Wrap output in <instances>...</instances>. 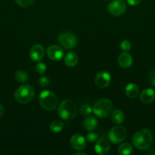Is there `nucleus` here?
Instances as JSON below:
<instances>
[{
	"instance_id": "9",
	"label": "nucleus",
	"mask_w": 155,
	"mask_h": 155,
	"mask_svg": "<svg viewBox=\"0 0 155 155\" xmlns=\"http://www.w3.org/2000/svg\"><path fill=\"white\" fill-rule=\"evenodd\" d=\"M95 85L99 89H105L108 87L111 83V76L106 71L98 73L95 77Z\"/></svg>"
},
{
	"instance_id": "22",
	"label": "nucleus",
	"mask_w": 155,
	"mask_h": 155,
	"mask_svg": "<svg viewBox=\"0 0 155 155\" xmlns=\"http://www.w3.org/2000/svg\"><path fill=\"white\" fill-rule=\"evenodd\" d=\"M15 79L18 82L21 83H24L27 82L28 80V75H27V73L24 71H18L15 74Z\"/></svg>"
},
{
	"instance_id": "19",
	"label": "nucleus",
	"mask_w": 155,
	"mask_h": 155,
	"mask_svg": "<svg viewBox=\"0 0 155 155\" xmlns=\"http://www.w3.org/2000/svg\"><path fill=\"white\" fill-rule=\"evenodd\" d=\"M125 120V114L122 110H114L113 111L111 112V120L115 124H121Z\"/></svg>"
},
{
	"instance_id": "11",
	"label": "nucleus",
	"mask_w": 155,
	"mask_h": 155,
	"mask_svg": "<svg viewBox=\"0 0 155 155\" xmlns=\"http://www.w3.org/2000/svg\"><path fill=\"white\" fill-rule=\"evenodd\" d=\"M110 149V145L107 139L104 138H100L97 140L94 146V151L97 154L100 155L106 154Z\"/></svg>"
},
{
	"instance_id": "17",
	"label": "nucleus",
	"mask_w": 155,
	"mask_h": 155,
	"mask_svg": "<svg viewBox=\"0 0 155 155\" xmlns=\"http://www.w3.org/2000/svg\"><path fill=\"white\" fill-rule=\"evenodd\" d=\"M84 128L87 131H93L97 127V120L95 117L92 116H87L83 122Z\"/></svg>"
},
{
	"instance_id": "33",
	"label": "nucleus",
	"mask_w": 155,
	"mask_h": 155,
	"mask_svg": "<svg viewBox=\"0 0 155 155\" xmlns=\"http://www.w3.org/2000/svg\"><path fill=\"white\" fill-rule=\"evenodd\" d=\"M104 1H107V0H104Z\"/></svg>"
},
{
	"instance_id": "21",
	"label": "nucleus",
	"mask_w": 155,
	"mask_h": 155,
	"mask_svg": "<svg viewBox=\"0 0 155 155\" xmlns=\"http://www.w3.org/2000/svg\"><path fill=\"white\" fill-rule=\"evenodd\" d=\"M64 127V124L62 123V120H53V122L50 124V130H51L53 133H60Z\"/></svg>"
},
{
	"instance_id": "3",
	"label": "nucleus",
	"mask_w": 155,
	"mask_h": 155,
	"mask_svg": "<svg viewBox=\"0 0 155 155\" xmlns=\"http://www.w3.org/2000/svg\"><path fill=\"white\" fill-rule=\"evenodd\" d=\"M34 97V89L30 85L24 84L20 86L15 92V98L18 103L27 104Z\"/></svg>"
},
{
	"instance_id": "25",
	"label": "nucleus",
	"mask_w": 155,
	"mask_h": 155,
	"mask_svg": "<svg viewBox=\"0 0 155 155\" xmlns=\"http://www.w3.org/2000/svg\"><path fill=\"white\" fill-rule=\"evenodd\" d=\"M35 70H36V72L39 74H43L46 72V66L44 63L43 62H39L36 64L35 66Z\"/></svg>"
},
{
	"instance_id": "12",
	"label": "nucleus",
	"mask_w": 155,
	"mask_h": 155,
	"mask_svg": "<svg viewBox=\"0 0 155 155\" xmlns=\"http://www.w3.org/2000/svg\"><path fill=\"white\" fill-rule=\"evenodd\" d=\"M71 147L77 151H81L86 147V139L80 134L73 135L70 139Z\"/></svg>"
},
{
	"instance_id": "7",
	"label": "nucleus",
	"mask_w": 155,
	"mask_h": 155,
	"mask_svg": "<svg viewBox=\"0 0 155 155\" xmlns=\"http://www.w3.org/2000/svg\"><path fill=\"white\" fill-rule=\"evenodd\" d=\"M58 39L61 45L68 50L74 48L78 43L77 37L73 33H69V32H64V33H60L59 35Z\"/></svg>"
},
{
	"instance_id": "28",
	"label": "nucleus",
	"mask_w": 155,
	"mask_h": 155,
	"mask_svg": "<svg viewBox=\"0 0 155 155\" xmlns=\"http://www.w3.org/2000/svg\"><path fill=\"white\" fill-rule=\"evenodd\" d=\"M50 80L47 77H41L39 79V85L43 88L47 87L50 86Z\"/></svg>"
},
{
	"instance_id": "10",
	"label": "nucleus",
	"mask_w": 155,
	"mask_h": 155,
	"mask_svg": "<svg viewBox=\"0 0 155 155\" xmlns=\"http://www.w3.org/2000/svg\"><path fill=\"white\" fill-rule=\"evenodd\" d=\"M47 55L53 61H60L64 57V51L59 45H52L47 48Z\"/></svg>"
},
{
	"instance_id": "2",
	"label": "nucleus",
	"mask_w": 155,
	"mask_h": 155,
	"mask_svg": "<svg viewBox=\"0 0 155 155\" xmlns=\"http://www.w3.org/2000/svg\"><path fill=\"white\" fill-rule=\"evenodd\" d=\"M58 114L65 120L74 119L77 114V106L72 100H63L61 101L58 107Z\"/></svg>"
},
{
	"instance_id": "32",
	"label": "nucleus",
	"mask_w": 155,
	"mask_h": 155,
	"mask_svg": "<svg viewBox=\"0 0 155 155\" xmlns=\"http://www.w3.org/2000/svg\"><path fill=\"white\" fill-rule=\"evenodd\" d=\"M74 155H86V153H84V152H81V151H78L77 152L74 153Z\"/></svg>"
},
{
	"instance_id": "5",
	"label": "nucleus",
	"mask_w": 155,
	"mask_h": 155,
	"mask_svg": "<svg viewBox=\"0 0 155 155\" xmlns=\"http://www.w3.org/2000/svg\"><path fill=\"white\" fill-rule=\"evenodd\" d=\"M112 103L107 98H102L98 100L93 107V112L100 118H105L112 112Z\"/></svg>"
},
{
	"instance_id": "31",
	"label": "nucleus",
	"mask_w": 155,
	"mask_h": 155,
	"mask_svg": "<svg viewBox=\"0 0 155 155\" xmlns=\"http://www.w3.org/2000/svg\"><path fill=\"white\" fill-rule=\"evenodd\" d=\"M3 113H4V108H3L2 105V104H0V117L2 116Z\"/></svg>"
},
{
	"instance_id": "20",
	"label": "nucleus",
	"mask_w": 155,
	"mask_h": 155,
	"mask_svg": "<svg viewBox=\"0 0 155 155\" xmlns=\"http://www.w3.org/2000/svg\"><path fill=\"white\" fill-rule=\"evenodd\" d=\"M118 152H119V154H123V155L131 154L132 152H133L132 146L129 143H127V142L122 143L121 145L119 146Z\"/></svg>"
},
{
	"instance_id": "1",
	"label": "nucleus",
	"mask_w": 155,
	"mask_h": 155,
	"mask_svg": "<svg viewBox=\"0 0 155 155\" xmlns=\"http://www.w3.org/2000/svg\"><path fill=\"white\" fill-rule=\"evenodd\" d=\"M153 143V134L148 129H140L132 138V144L138 150H147Z\"/></svg>"
},
{
	"instance_id": "24",
	"label": "nucleus",
	"mask_w": 155,
	"mask_h": 155,
	"mask_svg": "<svg viewBox=\"0 0 155 155\" xmlns=\"http://www.w3.org/2000/svg\"><path fill=\"white\" fill-rule=\"evenodd\" d=\"M120 48H121V49L123 51L127 52V51H129V50L131 49V48H132V44H131V42H129V40L125 39V40L122 41L121 43H120Z\"/></svg>"
},
{
	"instance_id": "23",
	"label": "nucleus",
	"mask_w": 155,
	"mask_h": 155,
	"mask_svg": "<svg viewBox=\"0 0 155 155\" xmlns=\"http://www.w3.org/2000/svg\"><path fill=\"white\" fill-rule=\"evenodd\" d=\"M93 111V109L90 107L88 104H83L81 106L80 109H79V113L82 115V116H89Z\"/></svg>"
},
{
	"instance_id": "30",
	"label": "nucleus",
	"mask_w": 155,
	"mask_h": 155,
	"mask_svg": "<svg viewBox=\"0 0 155 155\" xmlns=\"http://www.w3.org/2000/svg\"><path fill=\"white\" fill-rule=\"evenodd\" d=\"M141 0H127V3L129 5L132 6H135L138 5L141 3Z\"/></svg>"
},
{
	"instance_id": "27",
	"label": "nucleus",
	"mask_w": 155,
	"mask_h": 155,
	"mask_svg": "<svg viewBox=\"0 0 155 155\" xmlns=\"http://www.w3.org/2000/svg\"><path fill=\"white\" fill-rule=\"evenodd\" d=\"M98 134L97 133H94V132H90L89 133H88L87 135V140L89 142H91V143H94L98 139Z\"/></svg>"
},
{
	"instance_id": "26",
	"label": "nucleus",
	"mask_w": 155,
	"mask_h": 155,
	"mask_svg": "<svg viewBox=\"0 0 155 155\" xmlns=\"http://www.w3.org/2000/svg\"><path fill=\"white\" fill-rule=\"evenodd\" d=\"M15 2L21 7L27 8L31 5L33 2H34V0H15Z\"/></svg>"
},
{
	"instance_id": "8",
	"label": "nucleus",
	"mask_w": 155,
	"mask_h": 155,
	"mask_svg": "<svg viewBox=\"0 0 155 155\" xmlns=\"http://www.w3.org/2000/svg\"><path fill=\"white\" fill-rule=\"evenodd\" d=\"M127 6L123 0H114L107 6V10L110 15L113 16H120L126 12Z\"/></svg>"
},
{
	"instance_id": "13",
	"label": "nucleus",
	"mask_w": 155,
	"mask_h": 155,
	"mask_svg": "<svg viewBox=\"0 0 155 155\" xmlns=\"http://www.w3.org/2000/svg\"><path fill=\"white\" fill-rule=\"evenodd\" d=\"M44 53H45V51H44L43 45H40V44H36L30 48V58L33 61L39 62L43 58Z\"/></svg>"
},
{
	"instance_id": "14",
	"label": "nucleus",
	"mask_w": 155,
	"mask_h": 155,
	"mask_svg": "<svg viewBox=\"0 0 155 155\" xmlns=\"http://www.w3.org/2000/svg\"><path fill=\"white\" fill-rule=\"evenodd\" d=\"M118 63L121 68H129L132 66V63H133V58L130 54L124 51L119 56Z\"/></svg>"
},
{
	"instance_id": "4",
	"label": "nucleus",
	"mask_w": 155,
	"mask_h": 155,
	"mask_svg": "<svg viewBox=\"0 0 155 155\" xmlns=\"http://www.w3.org/2000/svg\"><path fill=\"white\" fill-rule=\"evenodd\" d=\"M40 105L47 110H52L57 107L58 98L56 94L50 90H44L39 96Z\"/></svg>"
},
{
	"instance_id": "16",
	"label": "nucleus",
	"mask_w": 155,
	"mask_h": 155,
	"mask_svg": "<svg viewBox=\"0 0 155 155\" xmlns=\"http://www.w3.org/2000/svg\"><path fill=\"white\" fill-rule=\"evenodd\" d=\"M64 62L66 66L72 68L75 66L78 62V56L75 52H68L64 58Z\"/></svg>"
},
{
	"instance_id": "6",
	"label": "nucleus",
	"mask_w": 155,
	"mask_h": 155,
	"mask_svg": "<svg viewBox=\"0 0 155 155\" xmlns=\"http://www.w3.org/2000/svg\"><path fill=\"white\" fill-rule=\"evenodd\" d=\"M127 136V130L122 126H115L112 127L109 132L108 137L110 142L113 144H119L123 142Z\"/></svg>"
},
{
	"instance_id": "29",
	"label": "nucleus",
	"mask_w": 155,
	"mask_h": 155,
	"mask_svg": "<svg viewBox=\"0 0 155 155\" xmlns=\"http://www.w3.org/2000/svg\"><path fill=\"white\" fill-rule=\"evenodd\" d=\"M148 80L153 86H155V70H153L149 73Z\"/></svg>"
},
{
	"instance_id": "18",
	"label": "nucleus",
	"mask_w": 155,
	"mask_h": 155,
	"mask_svg": "<svg viewBox=\"0 0 155 155\" xmlns=\"http://www.w3.org/2000/svg\"><path fill=\"white\" fill-rule=\"evenodd\" d=\"M126 94L129 98H135L139 94V88L135 83H129L126 87Z\"/></svg>"
},
{
	"instance_id": "15",
	"label": "nucleus",
	"mask_w": 155,
	"mask_h": 155,
	"mask_svg": "<svg viewBox=\"0 0 155 155\" xmlns=\"http://www.w3.org/2000/svg\"><path fill=\"white\" fill-rule=\"evenodd\" d=\"M155 98V91L153 89H146L140 95V100L144 104H150Z\"/></svg>"
}]
</instances>
